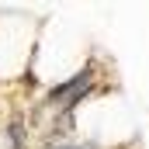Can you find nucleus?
I'll return each mask as SVG.
<instances>
[{"instance_id": "2", "label": "nucleus", "mask_w": 149, "mask_h": 149, "mask_svg": "<svg viewBox=\"0 0 149 149\" xmlns=\"http://www.w3.org/2000/svg\"><path fill=\"white\" fill-rule=\"evenodd\" d=\"M49 149H76V146H66V142H63V146H49Z\"/></svg>"}, {"instance_id": "1", "label": "nucleus", "mask_w": 149, "mask_h": 149, "mask_svg": "<svg viewBox=\"0 0 149 149\" xmlns=\"http://www.w3.org/2000/svg\"><path fill=\"white\" fill-rule=\"evenodd\" d=\"M87 87H90V70L76 73L70 83H59V87H52V90H49V101H52V104H56V101H66L63 108H73L76 101L87 94Z\"/></svg>"}]
</instances>
